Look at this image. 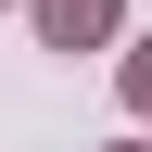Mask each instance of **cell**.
Segmentation results:
<instances>
[{
  "mask_svg": "<svg viewBox=\"0 0 152 152\" xmlns=\"http://www.w3.org/2000/svg\"><path fill=\"white\" fill-rule=\"evenodd\" d=\"M38 38L51 51H89V38H114V0H38Z\"/></svg>",
  "mask_w": 152,
  "mask_h": 152,
  "instance_id": "1",
  "label": "cell"
},
{
  "mask_svg": "<svg viewBox=\"0 0 152 152\" xmlns=\"http://www.w3.org/2000/svg\"><path fill=\"white\" fill-rule=\"evenodd\" d=\"M127 89H140V102H152V51H140V64H127Z\"/></svg>",
  "mask_w": 152,
  "mask_h": 152,
  "instance_id": "2",
  "label": "cell"
}]
</instances>
